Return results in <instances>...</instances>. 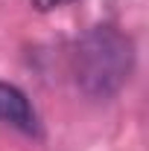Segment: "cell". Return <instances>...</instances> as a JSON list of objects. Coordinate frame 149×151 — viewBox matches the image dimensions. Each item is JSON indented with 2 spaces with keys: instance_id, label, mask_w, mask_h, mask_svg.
<instances>
[{
  "instance_id": "6da1fadb",
  "label": "cell",
  "mask_w": 149,
  "mask_h": 151,
  "mask_svg": "<svg viewBox=\"0 0 149 151\" xmlns=\"http://www.w3.org/2000/svg\"><path fill=\"white\" fill-rule=\"evenodd\" d=\"M134 47L114 26H93L79 38L73 52V76L79 90L91 99H111L129 81Z\"/></svg>"
},
{
  "instance_id": "7a4b0ae2",
  "label": "cell",
  "mask_w": 149,
  "mask_h": 151,
  "mask_svg": "<svg viewBox=\"0 0 149 151\" xmlns=\"http://www.w3.org/2000/svg\"><path fill=\"white\" fill-rule=\"evenodd\" d=\"M0 122H6L23 134H38V116L26 93L9 81H0Z\"/></svg>"
},
{
  "instance_id": "3957f363",
  "label": "cell",
  "mask_w": 149,
  "mask_h": 151,
  "mask_svg": "<svg viewBox=\"0 0 149 151\" xmlns=\"http://www.w3.org/2000/svg\"><path fill=\"white\" fill-rule=\"evenodd\" d=\"M64 3H73V0H32V6H35L38 12H50V9H58Z\"/></svg>"
}]
</instances>
